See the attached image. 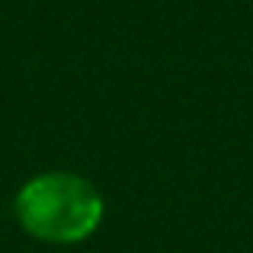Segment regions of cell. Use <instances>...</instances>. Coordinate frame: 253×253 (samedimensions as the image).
Listing matches in <instances>:
<instances>
[{
  "instance_id": "cell-1",
  "label": "cell",
  "mask_w": 253,
  "mask_h": 253,
  "mask_svg": "<svg viewBox=\"0 0 253 253\" xmlns=\"http://www.w3.org/2000/svg\"><path fill=\"white\" fill-rule=\"evenodd\" d=\"M16 221L45 244H81L103 221V196L77 173H42L16 192Z\"/></svg>"
}]
</instances>
